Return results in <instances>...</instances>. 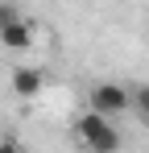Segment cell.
I'll return each mask as SVG.
<instances>
[{
  "label": "cell",
  "mask_w": 149,
  "mask_h": 153,
  "mask_svg": "<svg viewBox=\"0 0 149 153\" xmlns=\"http://www.w3.org/2000/svg\"><path fill=\"white\" fill-rule=\"evenodd\" d=\"M74 141L87 153H116L120 149V128L108 116H99V112H83L74 120Z\"/></svg>",
  "instance_id": "6da1fadb"
},
{
  "label": "cell",
  "mask_w": 149,
  "mask_h": 153,
  "mask_svg": "<svg viewBox=\"0 0 149 153\" xmlns=\"http://www.w3.org/2000/svg\"><path fill=\"white\" fill-rule=\"evenodd\" d=\"M8 83H13V95L17 100H37L42 87H46V75H42V66H17L8 75Z\"/></svg>",
  "instance_id": "3957f363"
},
{
  "label": "cell",
  "mask_w": 149,
  "mask_h": 153,
  "mask_svg": "<svg viewBox=\"0 0 149 153\" xmlns=\"http://www.w3.org/2000/svg\"><path fill=\"white\" fill-rule=\"evenodd\" d=\"M0 46H4V50H29V46H33V25H29V21H13V25L8 29H0Z\"/></svg>",
  "instance_id": "277c9868"
},
{
  "label": "cell",
  "mask_w": 149,
  "mask_h": 153,
  "mask_svg": "<svg viewBox=\"0 0 149 153\" xmlns=\"http://www.w3.org/2000/svg\"><path fill=\"white\" fill-rule=\"evenodd\" d=\"M13 21H21V13H17V4H8V0H0V29H8Z\"/></svg>",
  "instance_id": "8992f818"
},
{
  "label": "cell",
  "mask_w": 149,
  "mask_h": 153,
  "mask_svg": "<svg viewBox=\"0 0 149 153\" xmlns=\"http://www.w3.org/2000/svg\"><path fill=\"white\" fill-rule=\"evenodd\" d=\"M133 112H137L141 120H149V83H141V87L133 91Z\"/></svg>",
  "instance_id": "5b68a950"
},
{
  "label": "cell",
  "mask_w": 149,
  "mask_h": 153,
  "mask_svg": "<svg viewBox=\"0 0 149 153\" xmlns=\"http://www.w3.org/2000/svg\"><path fill=\"white\" fill-rule=\"evenodd\" d=\"M87 103H91V112H99V116L112 120V116H120V112L133 108V91L120 87V83H95L87 91Z\"/></svg>",
  "instance_id": "7a4b0ae2"
},
{
  "label": "cell",
  "mask_w": 149,
  "mask_h": 153,
  "mask_svg": "<svg viewBox=\"0 0 149 153\" xmlns=\"http://www.w3.org/2000/svg\"><path fill=\"white\" fill-rule=\"evenodd\" d=\"M0 153H25L17 137H0Z\"/></svg>",
  "instance_id": "52a82bcc"
}]
</instances>
